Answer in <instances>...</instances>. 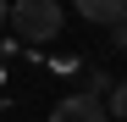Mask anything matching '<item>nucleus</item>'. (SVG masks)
Masks as SVG:
<instances>
[{"label":"nucleus","instance_id":"obj_2","mask_svg":"<svg viewBox=\"0 0 127 122\" xmlns=\"http://www.w3.org/2000/svg\"><path fill=\"white\" fill-rule=\"evenodd\" d=\"M50 122H111L105 117V100H94V94H66V100H55V111H50Z\"/></svg>","mask_w":127,"mask_h":122},{"label":"nucleus","instance_id":"obj_8","mask_svg":"<svg viewBox=\"0 0 127 122\" xmlns=\"http://www.w3.org/2000/svg\"><path fill=\"white\" fill-rule=\"evenodd\" d=\"M6 22H11V6H6V0H0V33H6Z\"/></svg>","mask_w":127,"mask_h":122},{"label":"nucleus","instance_id":"obj_1","mask_svg":"<svg viewBox=\"0 0 127 122\" xmlns=\"http://www.w3.org/2000/svg\"><path fill=\"white\" fill-rule=\"evenodd\" d=\"M6 28H11L17 45H50V39L66 28V11H61L55 0H17Z\"/></svg>","mask_w":127,"mask_h":122},{"label":"nucleus","instance_id":"obj_9","mask_svg":"<svg viewBox=\"0 0 127 122\" xmlns=\"http://www.w3.org/2000/svg\"><path fill=\"white\" fill-rule=\"evenodd\" d=\"M0 78H6V72H0Z\"/></svg>","mask_w":127,"mask_h":122},{"label":"nucleus","instance_id":"obj_4","mask_svg":"<svg viewBox=\"0 0 127 122\" xmlns=\"http://www.w3.org/2000/svg\"><path fill=\"white\" fill-rule=\"evenodd\" d=\"M105 117H111V122H127V78L111 83V94H105Z\"/></svg>","mask_w":127,"mask_h":122},{"label":"nucleus","instance_id":"obj_6","mask_svg":"<svg viewBox=\"0 0 127 122\" xmlns=\"http://www.w3.org/2000/svg\"><path fill=\"white\" fill-rule=\"evenodd\" d=\"M50 67H55L61 78H77V72H83V56H50Z\"/></svg>","mask_w":127,"mask_h":122},{"label":"nucleus","instance_id":"obj_5","mask_svg":"<svg viewBox=\"0 0 127 122\" xmlns=\"http://www.w3.org/2000/svg\"><path fill=\"white\" fill-rule=\"evenodd\" d=\"M83 94L105 100V94H111V72H105V67H89V83H83Z\"/></svg>","mask_w":127,"mask_h":122},{"label":"nucleus","instance_id":"obj_3","mask_svg":"<svg viewBox=\"0 0 127 122\" xmlns=\"http://www.w3.org/2000/svg\"><path fill=\"white\" fill-rule=\"evenodd\" d=\"M77 17H83V22L122 28V22H127V0H77Z\"/></svg>","mask_w":127,"mask_h":122},{"label":"nucleus","instance_id":"obj_7","mask_svg":"<svg viewBox=\"0 0 127 122\" xmlns=\"http://www.w3.org/2000/svg\"><path fill=\"white\" fill-rule=\"evenodd\" d=\"M111 45H116V50H127V22H122V28H111Z\"/></svg>","mask_w":127,"mask_h":122}]
</instances>
